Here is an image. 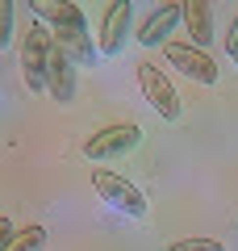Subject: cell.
Instances as JSON below:
<instances>
[{"label": "cell", "mask_w": 238, "mask_h": 251, "mask_svg": "<svg viewBox=\"0 0 238 251\" xmlns=\"http://www.w3.org/2000/svg\"><path fill=\"white\" fill-rule=\"evenodd\" d=\"M38 9L54 21L50 25L54 42H59V50L67 54L71 63H84V67L100 63V46L92 42V29H88V21H84V9H79V4H38Z\"/></svg>", "instance_id": "obj_1"}, {"label": "cell", "mask_w": 238, "mask_h": 251, "mask_svg": "<svg viewBox=\"0 0 238 251\" xmlns=\"http://www.w3.org/2000/svg\"><path fill=\"white\" fill-rule=\"evenodd\" d=\"M92 188L100 193V201H105L109 209L134 218V222L146 218V197H142L125 176H117V172H109V168H96V172H92Z\"/></svg>", "instance_id": "obj_2"}, {"label": "cell", "mask_w": 238, "mask_h": 251, "mask_svg": "<svg viewBox=\"0 0 238 251\" xmlns=\"http://www.w3.org/2000/svg\"><path fill=\"white\" fill-rule=\"evenodd\" d=\"M54 50V29L50 25H34L25 34V50H21V75H25L29 92H46V63Z\"/></svg>", "instance_id": "obj_3"}, {"label": "cell", "mask_w": 238, "mask_h": 251, "mask_svg": "<svg viewBox=\"0 0 238 251\" xmlns=\"http://www.w3.org/2000/svg\"><path fill=\"white\" fill-rule=\"evenodd\" d=\"M138 84H142V92H146V105L155 109L163 122H180L184 105H180V97H176V88H171V80L159 72L155 63H142V67H138Z\"/></svg>", "instance_id": "obj_4"}, {"label": "cell", "mask_w": 238, "mask_h": 251, "mask_svg": "<svg viewBox=\"0 0 238 251\" xmlns=\"http://www.w3.org/2000/svg\"><path fill=\"white\" fill-rule=\"evenodd\" d=\"M138 143H142V126L121 122V126H105V130H96V134L84 143V155H88V159H117V155L134 151Z\"/></svg>", "instance_id": "obj_5"}, {"label": "cell", "mask_w": 238, "mask_h": 251, "mask_svg": "<svg viewBox=\"0 0 238 251\" xmlns=\"http://www.w3.org/2000/svg\"><path fill=\"white\" fill-rule=\"evenodd\" d=\"M163 54H167V63L176 67V72H184L192 84H217V63H213L201 46H192V42H167Z\"/></svg>", "instance_id": "obj_6"}, {"label": "cell", "mask_w": 238, "mask_h": 251, "mask_svg": "<svg viewBox=\"0 0 238 251\" xmlns=\"http://www.w3.org/2000/svg\"><path fill=\"white\" fill-rule=\"evenodd\" d=\"M130 17H134V4L130 0H113L105 4L100 13V59H113V54L125 50V34H130Z\"/></svg>", "instance_id": "obj_7"}, {"label": "cell", "mask_w": 238, "mask_h": 251, "mask_svg": "<svg viewBox=\"0 0 238 251\" xmlns=\"http://www.w3.org/2000/svg\"><path fill=\"white\" fill-rule=\"evenodd\" d=\"M46 92H50L59 105H71V100H75V67H71V59L59 50V42H54L50 63H46Z\"/></svg>", "instance_id": "obj_8"}, {"label": "cell", "mask_w": 238, "mask_h": 251, "mask_svg": "<svg viewBox=\"0 0 238 251\" xmlns=\"http://www.w3.org/2000/svg\"><path fill=\"white\" fill-rule=\"evenodd\" d=\"M184 21V4H163V9H155L146 17V25L138 29V42L142 46H159V42H167V34Z\"/></svg>", "instance_id": "obj_9"}, {"label": "cell", "mask_w": 238, "mask_h": 251, "mask_svg": "<svg viewBox=\"0 0 238 251\" xmlns=\"http://www.w3.org/2000/svg\"><path fill=\"white\" fill-rule=\"evenodd\" d=\"M184 29L192 34V46H209L213 42V9L205 0H188L184 4Z\"/></svg>", "instance_id": "obj_10"}, {"label": "cell", "mask_w": 238, "mask_h": 251, "mask_svg": "<svg viewBox=\"0 0 238 251\" xmlns=\"http://www.w3.org/2000/svg\"><path fill=\"white\" fill-rule=\"evenodd\" d=\"M9 251H46V230H42V226H25V230H17V239H13Z\"/></svg>", "instance_id": "obj_11"}, {"label": "cell", "mask_w": 238, "mask_h": 251, "mask_svg": "<svg viewBox=\"0 0 238 251\" xmlns=\"http://www.w3.org/2000/svg\"><path fill=\"white\" fill-rule=\"evenodd\" d=\"M167 251H226V243H217V239H176V243H167Z\"/></svg>", "instance_id": "obj_12"}, {"label": "cell", "mask_w": 238, "mask_h": 251, "mask_svg": "<svg viewBox=\"0 0 238 251\" xmlns=\"http://www.w3.org/2000/svg\"><path fill=\"white\" fill-rule=\"evenodd\" d=\"M13 17H17V4L13 0H0V50L13 42Z\"/></svg>", "instance_id": "obj_13"}, {"label": "cell", "mask_w": 238, "mask_h": 251, "mask_svg": "<svg viewBox=\"0 0 238 251\" xmlns=\"http://www.w3.org/2000/svg\"><path fill=\"white\" fill-rule=\"evenodd\" d=\"M13 239H17L13 222H9V218H0V251H9V247H13Z\"/></svg>", "instance_id": "obj_14"}, {"label": "cell", "mask_w": 238, "mask_h": 251, "mask_svg": "<svg viewBox=\"0 0 238 251\" xmlns=\"http://www.w3.org/2000/svg\"><path fill=\"white\" fill-rule=\"evenodd\" d=\"M226 50H230V59L238 54V17H234V25H230V34H226Z\"/></svg>", "instance_id": "obj_15"}, {"label": "cell", "mask_w": 238, "mask_h": 251, "mask_svg": "<svg viewBox=\"0 0 238 251\" xmlns=\"http://www.w3.org/2000/svg\"><path fill=\"white\" fill-rule=\"evenodd\" d=\"M234 63H238V54H234Z\"/></svg>", "instance_id": "obj_16"}]
</instances>
